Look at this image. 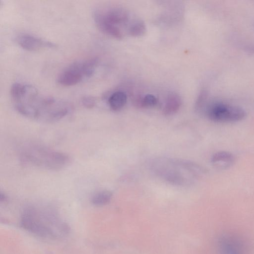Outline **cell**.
<instances>
[{
	"mask_svg": "<svg viewBox=\"0 0 254 254\" xmlns=\"http://www.w3.org/2000/svg\"><path fill=\"white\" fill-rule=\"evenodd\" d=\"M10 96L16 110L28 118L51 123L65 117L70 105L64 100L41 94L33 85L16 82L10 88Z\"/></svg>",
	"mask_w": 254,
	"mask_h": 254,
	"instance_id": "obj_1",
	"label": "cell"
},
{
	"mask_svg": "<svg viewBox=\"0 0 254 254\" xmlns=\"http://www.w3.org/2000/svg\"><path fill=\"white\" fill-rule=\"evenodd\" d=\"M20 156L26 164L51 171L63 169L71 161L70 157L64 153L36 144L24 147Z\"/></svg>",
	"mask_w": 254,
	"mask_h": 254,
	"instance_id": "obj_2",
	"label": "cell"
},
{
	"mask_svg": "<svg viewBox=\"0 0 254 254\" xmlns=\"http://www.w3.org/2000/svg\"><path fill=\"white\" fill-rule=\"evenodd\" d=\"M21 224L26 230L43 236L66 234L67 227L59 220L53 212L37 209L33 207L26 208L21 217Z\"/></svg>",
	"mask_w": 254,
	"mask_h": 254,
	"instance_id": "obj_3",
	"label": "cell"
},
{
	"mask_svg": "<svg viewBox=\"0 0 254 254\" xmlns=\"http://www.w3.org/2000/svg\"><path fill=\"white\" fill-rule=\"evenodd\" d=\"M93 18L96 26L104 33L117 39L123 38L121 28L128 19L125 9L115 6L100 7L94 11Z\"/></svg>",
	"mask_w": 254,
	"mask_h": 254,
	"instance_id": "obj_4",
	"label": "cell"
},
{
	"mask_svg": "<svg viewBox=\"0 0 254 254\" xmlns=\"http://www.w3.org/2000/svg\"><path fill=\"white\" fill-rule=\"evenodd\" d=\"M96 58H90L75 62L64 69L59 74L58 82L64 86H71L84 78L91 76L98 64Z\"/></svg>",
	"mask_w": 254,
	"mask_h": 254,
	"instance_id": "obj_5",
	"label": "cell"
},
{
	"mask_svg": "<svg viewBox=\"0 0 254 254\" xmlns=\"http://www.w3.org/2000/svg\"><path fill=\"white\" fill-rule=\"evenodd\" d=\"M205 112L211 121L220 123L240 121L246 116L245 111L241 107L222 101L208 104L205 108Z\"/></svg>",
	"mask_w": 254,
	"mask_h": 254,
	"instance_id": "obj_6",
	"label": "cell"
},
{
	"mask_svg": "<svg viewBox=\"0 0 254 254\" xmlns=\"http://www.w3.org/2000/svg\"><path fill=\"white\" fill-rule=\"evenodd\" d=\"M16 41L21 47L29 51H36L56 47L55 44L51 41L25 33L18 34Z\"/></svg>",
	"mask_w": 254,
	"mask_h": 254,
	"instance_id": "obj_7",
	"label": "cell"
},
{
	"mask_svg": "<svg viewBox=\"0 0 254 254\" xmlns=\"http://www.w3.org/2000/svg\"><path fill=\"white\" fill-rule=\"evenodd\" d=\"M218 250L221 254H245L246 247L239 237L232 234L221 235L218 241Z\"/></svg>",
	"mask_w": 254,
	"mask_h": 254,
	"instance_id": "obj_8",
	"label": "cell"
},
{
	"mask_svg": "<svg viewBox=\"0 0 254 254\" xmlns=\"http://www.w3.org/2000/svg\"><path fill=\"white\" fill-rule=\"evenodd\" d=\"M211 161L216 168L225 170L230 168L234 164L235 158L231 153L221 151L214 154Z\"/></svg>",
	"mask_w": 254,
	"mask_h": 254,
	"instance_id": "obj_9",
	"label": "cell"
},
{
	"mask_svg": "<svg viewBox=\"0 0 254 254\" xmlns=\"http://www.w3.org/2000/svg\"><path fill=\"white\" fill-rule=\"evenodd\" d=\"M182 105L180 96L177 93L170 94L166 100L163 108V114L166 116H170L175 114L180 109Z\"/></svg>",
	"mask_w": 254,
	"mask_h": 254,
	"instance_id": "obj_10",
	"label": "cell"
},
{
	"mask_svg": "<svg viewBox=\"0 0 254 254\" xmlns=\"http://www.w3.org/2000/svg\"><path fill=\"white\" fill-rule=\"evenodd\" d=\"M127 100V95L123 91H118L113 93L108 99L110 108L115 111L122 109L126 105Z\"/></svg>",
	"mask_w": 254,
	"mask_h": 254,
	"instance_id": "obj_11",
	"label": "cell"
},
{
	"mask_svg": "<svg viewBox=\"0 0 254 254\" xmlns=\"http://www.w3.org/2000/svg\"><path fill=\"white\" fill-rule=\"evenodd\" d=\"M112 193L107 190H102L95 193L91 197L92 203L96 206L104 205L111 201Z\"/></svg>",
	"mask_w": 254,
	"mask_h": 254,
	"instance_id": "obj_12",
	"label": "cell"
},
{
	"mask_svg": "<svg viewBox=\"0 0 254 254\" xmlns=\"http://www.w3.org/2000/svg\"><path fill=\"white\" fill-rule=\"evenodd\" d=\"M146 26L144 23L140 20L136 21L132 23L128 29V32L133 37H140L144 34Z\"/></svg>",
	"mask_w": 254,
	"mask_h": 254,
	"instance_id": "obj_13",
	"label": "cell"
},
{
	"mask_svg": "<svg viewBox=\"0 0 254 254\" xmlns=\"http://www.w3.org/2000/svg\"><path fill=\"white\" fill-rule=\"evenodd\" d=\"M157 103V99L152 94H146L138 100L136 105L141 107H152Z\"/></svg>",
	"mask_w": 254,
	"mask_h": 254,
	"instance_id": "obj_14",
	"label": "cell"
},
{
	"mask_svg": "<svg viewBox=\"0 0 254 254\" xmlns=\"http://www.w3.org/2000/svg\"><path fill=\"white\" fill-rule=\"evenodd\" d=\"M207 94L205 92H201L196 101L195 108L197 111H201L205 108Z\"/></svg>",
	"mask_w": 254,
	"mask_h": 254,
	"instance_id": "obj_15",
	"label": "cell"
},
{
	"mask_svg": "<svg viewBox=\"0 0 254 254\" xmlns=\"http://www.w3.org/2000/svg\"><path fill=\"white\" fill-rule=\"evenodd\" d=\"M81 102L82 105L86 108L92 109L95 106L96 100L92 96L86 95L82 97Z\"/></svg>",
	"mask_w": 254,
	"mask_h": 254,
	"instance_id": "obj_16",
	"label": "cell"
}]
</instances>
